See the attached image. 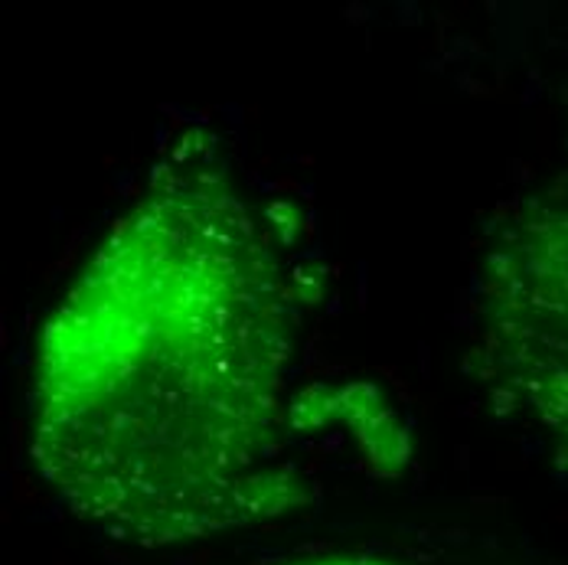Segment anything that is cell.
Returning <instances> with one entry per match:
<instances>
[{"instance_id":"obj_1","label":"cell","mask_w":568,"mask_h":565,"mask_svg":"<svg viewBox=\"0 0 568 565\" xmlns=\"http://www.w3.org/2000/svg\"><path fill=\"white\" fill-rule=\"evenodd\" d=\"M294 314L272 235L213 168H164L47 324L30 457L118 543L161 549L304 501L284 461Z\"/></svg>"},{"instance_id":"obj_2","label":"cell","mask_w":568,"mask_h":565,"mask_svg":"<svg viewBox=\"0 0 568 565\" xmlns=\"http://www.w3.org/2000/svg\"><path fill=\"white\" fill-rule=\"evenodd\" d=\"M477 311L487 380L568 461V210L539 206L500 229Z\"/></svg>"},{"instance_id":"obj_3","label":"cell","mask_w":568,"mask_h":565,"mask_svg":"<svg viewBox=\"0 0 568 565\" xmlns=\"http://www.w3.org/2000/svg\"><path fill=\"white\" fill-rule=\"evenodd\" d=\"M304 565H383V563H369V559H317V563H304Z\"/></svg>"}]
</instances>
